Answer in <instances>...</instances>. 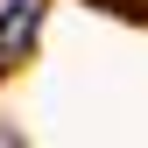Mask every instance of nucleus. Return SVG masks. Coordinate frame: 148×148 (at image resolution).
Here are the masks:
<instances>
[{"label":"nucleus","mask_w":148,"mask_h":148,"mask_svg":"<svg viewBox=\"0 0 148 148\" xmlns=\"http://www.w3.org/2000/svg\"><path fill=\"white\" fill-rule=\"evenodd\" d=\"M42 14H49V0H7V7H0V78H7V71L35 49Z\"/></svg>","instance_id":"f257e3e1"},{"label":"nucleus","mask_w":148,"mask_h":148,"mask_svg":"<svg viewBox=\"0 0 148 148\" xmlns=\"http://www.w3.org/2000/svg\"><path fill=\"white\" fill-rule=\"evenodd\" d=\"M0 148H21V134H14V127H7V120H0Z\"/></svg>","instance_id":"f03ea898"}]
</instances>
